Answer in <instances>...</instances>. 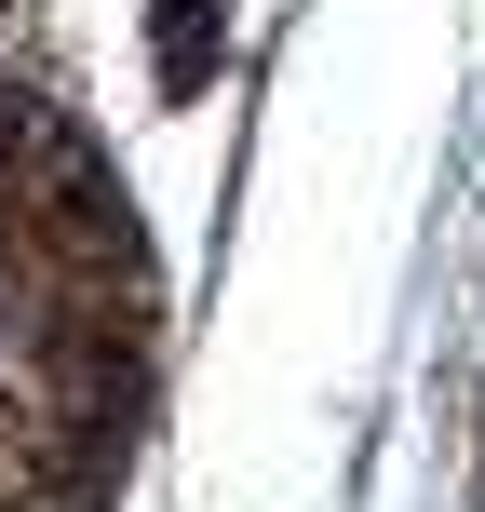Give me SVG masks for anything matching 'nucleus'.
<instances>
[{
	"label": "nucleus",
	"mask_w": 485,
	"mask_h": 512,
	"mask_svg": "<svg viewBox=\"0 0 485 512\" xmlns=\"http://www.w3.org/2000/svg\"><path fill=\"white\" fill-rule=\"evenodd\" d=\"M149 256L54 95L0 81V512H95L135 445Z\"/></svg>",
	"instance_id": "f257e3e1"
}]
</instances>
